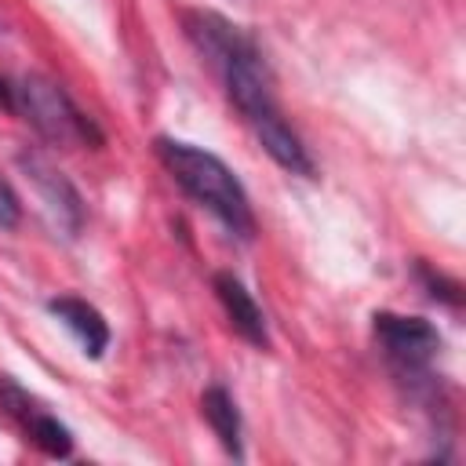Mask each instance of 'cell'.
<instances>
[{"instance_id":"7a4b0ae2","label":"cell","mask_w":466,"mask_h":466,"mask_svg":"<svg viewBox=\"0 0 466 466\" xmlns=\"http://www.w3.org/2000/svg\"><path fill=\"white\" fill-rule=\"evenodd\" d=\"M157 157L164 160L171 178L193 200H200L211 215H218L226 222V229H233L237 237L251 240L255 215H251V204H248V193H244L240 178L229 171L226 160H218L215 153H208L200 146L175 142V138H157Z\"/></svg>"},{"instance_id":"6da1fadb","label":"cell","mask_w":466,"mask_h":466,"mask_svg":"<svg viewBox=\"0 0 466 466\" xmlns=\"http://www.w3.org/2000/svg\"><path fill=\"white\" fill-rule=\"evenodd\" d=\"M182 25H186V36L197 44V51L222 76L226 95L233 98V106L251 124L262 149L284 171L313 175V160H309L302 138L291 131V124L284 120V113L273 98V80H269V69L258 55L255 40L240 25H233L229 18H222L215 11H186Z\"/></svg>"},{"instance_id":"3957f363","label":"cell","mask_w":466,"mask_h":466,"mask_svg":"<svg viewBox=\"0 0 466 466\" xmlns=\"http://www.w3.org/2000/svg\"><path fill=\"white\" fill-rule=\"evenodd\" d=\"M15 113H22L47 142L55 146H80L91 142L98 146L102 135L98 127L73 106V98L62 91V84H55L51 76L29 73L18 87H15Z\"/></svg>"},{"instance_id":"277c9868","label":"cell","mask_w":466,"mask_h":466,"mask_svg":"<svg viewBox=\"0 0 466 466\" xmlns=\"http://www.w3.org/2000/svg\"><path fill=\"white\" fill-rule=\"evenodd\" d=\"M375 335L390 357V364L397 368V375L422 382L430 379V360L441 350V335L430 320L422 317H397V313H375Z\"/></svg>"},{"instance_id":"8992f818","label":"cell","mask_w":466,"mask_h":466,"mask_svg":"<svg viewBox=\"0 0 466 466\" xmlns=\"http://www.w3.org/2000/svg\"><path fill=\"white\" fill-rule=\"evenodd\" d=\"M215 295H218V302L226 306V317L233 320V328L240 331V339H248L251 346H258V350H266L269 346V335H266V320H262V309H258V302L251 299V291L240 284V277H233L229 269H222V273H215Z\"/></svg>"},{"instance_id":"ba28073f","label":"cell","mask_w":466,"mask_h":466,"mask_svg":"<svg viewBox=\"0 0 466 466\" xmlns=\"http://www.w3.org/2000/svg\"><path fill=\"white\" fill-rule=\"evenodd\" d=\"M200 411H204L208 426L215 430V437L222 441V448H226L233 459H244V448H240V411H237L233 397H229L222 386H211V390H204V397H200Z\"/></svg>"},{"instance_id":"9c48e42d","label":"cell","mask_w":466,"mask_h":466,"mask_svg":"<svg viewBox=\"0 0 466 466\" xmlns=\"http://www.w3.org/2000/svg\"><path fill=\"white\" fill-rule=\"evenodd\" d=\"M22 426H25V433H29V441L40 448V451H47V455H55V459H66L69 451H73V437H69V430L55 419V415H47V411H40L36 404L18 419Z\"/></svg>"},{"instance_id":"30bf717a","label":"cell","mask_w":466,"mask_h":466,"mask_svg":"<svg viewBox=\"0 0 466 466\" xmlns=\"http://www.w3.org/2000/svg\"><path fill=\"white\" fill-rule=\"evenodd\" d=\"M18 218H22V204H18L15 189L0 178V229H15Z\"/></svg>"},{"instance_id":"8fae6325","label":"cell","mask_w":466,"mask_h":466,"mask_svg":"<svg viewBox=\"0 0 466 466\" xmlns=\"http://www.w3.org/2000/svg\"><path fill=\"white\" fill-rule=\"evenodd\" d=\"M419 277L426 280V288H430V295L433 299H444V302H451V306H459V284H451V280H444L441 273L433 277L426 266H419Z\"/></svg>"},{"instance_id":"5b68a950","label":"cell","mask_w":466,"mask_h":466,"mask_svg":"<svg viewBox=\"0 0 466 466\" xmlns=\"http://www.w3.org/2000/svg\"><path fill=\"white\" fill-rule=\"evenodd\" d=\"M18 167H22L25 178L36 186V193H40L47 215L55 218V226H58L66 237H76L80 226H84V200H80L76 186H73L47 157H40L36 149H22V153H18Z\"/></svg>"},{"instance_id":"52a82bcc","label":"cell","mask_w":466,"mask_h":466,"mask_svg":"<svg viewBox=\"0 0 466 466\" xmlns=\"http://www.w3.org/2000/svg\"><path fill=\"white\" fill-rule=\"evenodd\" d=\"M47 309L80 339V346H84L87 357H102L106 353V346H109V324H106V317L91 302H84L76 295H58V299L47 302Z\"/></svg>"}]
</instances>
